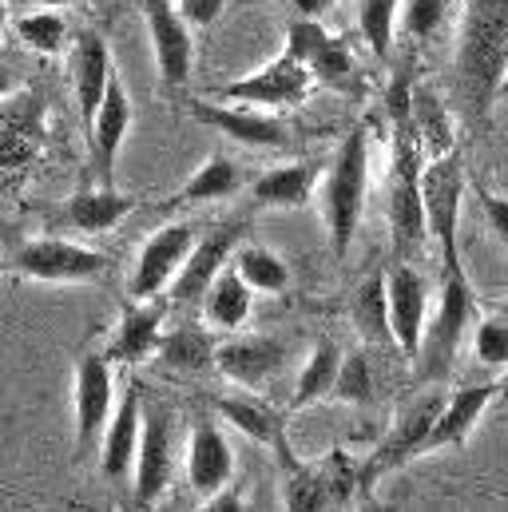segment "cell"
<instances>
[{
	"label": "cell",
	"instance_id": "obj_20",
	"mask_svg": "<svg viewBox=\"0 0 508 512\" xmlns=\"http://www.w3.org/2000/svg\"><path fill=\"white\" fill-rule=\"evenodd\" d=\"M191 116L203 128L219 131L243 147H282L286 143V128L270 116H262L258 108L247 104H227V100H191Z\"/></svg>",
	"mask_w": 508,
	"mask_h": 512
},
{
	"label": "cell",
	"instance_id": "obj_15",
	"mask_svg": "<svg viewBox=\"0 0 508 512\" xmlns=\"http://www.w3.org/2000/svg\"><path fill=\"white\" fill-rule=\"evenodd\" d=\"M187 481L199 501L235 481V453L215 417H199L187 437Z\"/></svg>",
	"mask_w": 508,
	"mask_h": 512
},
{
	"label": "cell",
	"instance_id": "obj_18",
	"mask_svg": "<svg viewBox=\"0 0 508 512\" xmlns=\"http://www.w3.org/2000/svg\"><path fill=\"white\" fill-rule=\"evenodd\" d=\"M195 243V231L183 227V223H171V227H159L143 251H139V262H135V274H131V298H159L175 270L183 266V258Z\"/></svg>",
	"mask_w": 508,
	"mask_h": 512
},
{
	"label": "cell",
	"instance_id": "obj_45",
	"mask_svg": "<svg viewBox=\"0 0 508 512\" xmlns=\"http://www.w3.org/2000/svg\"><path fill=\"white\" fill-rule=\"evenodd\" d=\"M12 92H16V80H12V72H4V68H0V100H4V96H12Z\"/></svg>",
	"mask_w": 508,
	"mask_h": 512
},
{
	"label": "cell",
	"instance_id": "obj_17",
	"mask_svg": "<svg viewBox=\"0 0 508 512\" xmlns=\"http://www.w3.org/2000/svg\"><path fill=\"white\" fill-rule=\"evenodd\" d=\"M286 52H294L318 84H330V88H346L354 80V56L342 40H334L318 20H294L286 28Z\"/></svg>",
	"mask_w": 508,
	"mask_h": 512
},
{
	"label": "cell",
	"instance_id": "obj_9",
	"mask_svg": "<svg viewBox=\"0 0 508 512\" xmlns=\"http://www.w3.org/2000/svg\"><path fill=\"white\" fill-rule=\"evenodd\" d=\"M437 409H441V393H425V397H417L409 409H401L397 425L389 429V437L378 445V453L358 469L362 489H370L381 473L401 469V465H409L413 457L429 453V429H433Z\"/></svg>",
	"mask_w": 508,
	"mask_h": 512
},
{
	"label": "cell",
	"instance_id": "obj_10",
	"mask_svg": "<svg viewBox=\"0 0 508 512\" xmlns=\"http://www.w3.org/2000/svg\"><path fill=\"white\" fill-rule=\"evenodd\" d=\"M16 270L36 282H92L108 270V255L44 235V239H28L16 251Z\"/></svg>",
	"mask_w": 508,
	"mask_h": 512
},
{
	"label": "cell",
	"instance_id": "obj_7",
	"mask_svg": "<svg viewBox=\"0 0 508 512\" xmlns=\"http://www.w3.org/2000/svg\"><path fill=\"white\" fill-rule=\"evenodd\" d=\"M44 151V104L32 96L0 100V183H20Z\"/></svg>",
	"mask_w": 508,
	"mask_h": 512
},
{
	"label": "cell",
	"instance_id": "obj_2",
	"mask_svg": "<svg viewBox=\"0 0 508 512\" xmlns=\"http://www.w3.org/2000/svg\"><path fill=\"white\" fill-rule=\"evenodd\" d=\"M508 64V0H469L461 44H457V76L465 96L481 116L493 112L505 88Z\"/></svg>",
	"mask_w": 508,
	"mask_h": 512
},
{
	"label": "cell",
	"instance_id": "obj_28",
	"mask_svg": "<svg viewBox=\"0 0 508 512\" xmlns=\"http://www.w3.org/2000/svg\"><path fill=\"white\" fill-rule=\"evenodd\" d=\"M310 195H314V167H306V163L270 167V171L258 175V183H254V203H258V207L294 211V207H306Z\"/></svg>",
	"mask_w": 508,
	"mask_h": 512
},
{
	"label": "cell",
	"instance_id": "obj_41",
	"mask_svg": "<svg viewBox=\"0 0 508 512\" xmlns=\"http://www.w3.org/2000/svg\"><path fill=\"white\" fill-rule=\"evenodd\" d=\"M477 195H481V207H485V215H489V227L497 231L501 243H508V203L501 195L485 191V187H477Z\"/></svg>",
	"mask_w": 508,
	"mask_h": 512
},
{
	"label": "cell",
	"instance_id": "obj_29",
	"mask_svg": "<svg viewBox=\"0 0 508 512\" xmlns=\"http://www.w3.org/2000/svg\"><path fill=\"white\" fill-rule=\"evenodd\" d=\"M338 346L334 342H318L314 354L306 358V366L298 370V382H294V393H290V413L306 409V405H318L322 397L334 393V374H338Z\"/></svg>",
	"mask_w": 508,
	"mask_h": 512
},
{
	"label": "cell",
	"instance_id": "obj_8",
	"mask_svg": "<svg viewBox=\"0 0 508 512\" xmlns=\"http://www.w3.org/2000/svg\"><path fill=\"white\" fill-rule=\"evenodd\" d=\"M385 314H389V346L401 350L409 362H417L421 330L429 318V290L425 278L401 258L385 270Z\"/></svg>",
	"mask_w": 508,
	"mask_h": 512
},
{
	"label": "cell",
	"instance_id": "obj_12",
	"mask_svg": "<svg viewBox=\"0 0 508 512\" xmlns=\"http://www.w3.org/2000/svg\"><path fill=\"white\" fill-rule=\"evenodd\" d=\"M171 481V409L159 405L139 421V445L131 461L135 505H155Z\"/></svg>",
	"mask_w": 508,
	"mask_h": 512
},
{
	"label": "cell",
	"instance_id": "obj_1",
	"mask_svg": "<svg viewBox=\"0 0 508 512\" xmlns=\"http://www.w3.org/2000/svg\"><path fill=\"white\" fill-rule=\"evenodd\" d=\"M409 84L397 80L389 88V124H393V171H389V235L401 262L425 243V215H421V163L425 151L417 143L409 116Z\"/></svg>",
	"mask_w": 508,
	"mask_h": 512
},
{
	"label": "cell",
	"instance_id": "obj_19",
	"mask_svg": "<svg viewBox=\"0 0 508 512\" xmlns=\"http://www.w3.org/2000/svg\"><path fill=\"white\" fill-rule=\"evenodd\" d=\"M163 338V302L159 298H131L108 338L104 358L112 366H139L155 354Z\"/></svg>",
	"mask_w": 508,
	"mask_h": 512
},
{
	"label": "cell",
	"instance_id": "obj_30",
	"mask_svg": "<svg viewBox=\"0 0 508 512\" xmlns=\"http://www.w3.org/2000/svg\"><path fill=\"white\" fill-rule=\"evenodd\" d=\"M235 274L251 286V294H282L290 286V266L266 247H235L231 251Z\"/></svg>",
	"mask_w": 508,
	"mask_h": 512
},
{
	"label": "cell",
	"instance_id": "obj_16",
	"mask_svg": "<svg viewBox=\"0 0 508 512\" xmlns=\"http://www.w3.org/2000/svg\"><path fill=\"white\" fill-rule=\"evenodd\" d=\"M239 239H243V223L219 227V231L195 239L187 258H183V266H179L175 278H171V302L195 306V302L203 298V290L211 286V278L231 262V251L239 247Z\"/></svg>",
	"mask_w": 508,
	"mask_h": 512
},
{
	"label": "cell",
	"instance_id": "obj_31",
	"mask_svg": "<svg viewBox=\"0 0 508 512\" xmlns=\"http://www.w3.org/2000/svg\"><path fill=\"white\" fill-rule=\"evenodd\" d=\"M239 191V167L235 159L227 155H211L183 187H179V199L175 203H215V199H227Z\"/></svg>",
	"mask_w": 508,
	"mask_h": 512
},
{
	"label": "cell",
	"instance_id": "obj_5",
	"mask_svg": "<svg viewBox=\"0 0 508 512\" xmlns=\"http://www.w3.org/2000/svg\"><path fill=\"white\" fill-rule=\"evenodd\" d=\"M461 199H465V171L453 151L433 155L421 163V215L425 235L441 243V255H461Z\"/></svg>",
	"mask_w": 508,
	"mask_h": 512
},
{
	"label": "cell",
	"instance_id": "obj_27",
	"mask_svg": "<svg viewBox=\"0 0 508 512\" xmlns=\"http://www.w3.org/2000/svg\"><path fill=\"white\" fill-rule=\"evenodd\" d=\"M135 211V199L120 195L116 187H84L68 199L64 215L76 231L84 235H104V231H116L127 215Z\"/></svg>",
	"mask_w": 508,
	"mask_h": 512
},
{
	"label": "cell",
	"instance_id": "obj_38",
	"mask_svg": "<svg viewBox=\"0 0 508 512\" xmlns=\"http://www.w3.org/2000/svg\"><path fill=\"white\" fill-rule=\"evenodd\" d=\"M286 509H330L318 469H306V465L286 469Z\"/></svg>",
	"mask_w": 508,
	"mask_h": 512
},
{
	"label": "cell",
	"instance_id": "obj_26",
	"mask_svg": "<svg viewBox=\"0 0 508 512\" xmlns=\"http://www.w3.org/2000/svg\"><path fill=\"white\" fill-rule=\"evenodd\" d=\"M251 306H254L251 286L235 274L231 262L211 278V286H207L203 298H199V310H203L207 326H211V330H223V334L243 330L247 318H251Z\"/></svg>",
	"mask_w": 508,
	"mask_h": 512
},
{
	"label": "cell",
	"instance_id": "obj_44",
	"mask_svg": "<svg viewBox=\"0 0 508 512\" xmlns=\"http://www.w3.org/2000/svg\"><path fill=\"white\" fill-rule=\"evenodd\" d=\"M4 4H40V8H68V4H88V0H4Z\"/></svg>",
	"mask_w": 508,
	"mask_h": 512
},
{
	"label": "cell",
	"instance_id": "obj_33",
	"mask_svg": "<svg viewBox=\"0 0 508 512\" xmlns=\"http://www.w3.org/2000/svg\"><path fill=\"white\" fill-rule=\"evenodd\" d=\"M354 326L366 342H378V346H389V314H385V274H370L358 290H354Z\"/></svg>",
	"mask_w": 508,
	"mask_h": 512
},
{
	"label": "cell",
	"instance_id": "obj_24",
	"mask_svg": "<svg viewBox=\"0 0 508 512\" xmlns=\"http://www.w3.org/2000/svg\"><path fill=\"white\" fill-rule=\"evenodd\" d=\"M215 409H219L223 421H231L239 433H247L258 445L274 449L278 461H282V469H294V465H298L294 453H290V441H286V417H282L278 409H270V405L258 401V397H219Z\"/></svg>",
	"mask_w": 508,
	"mask_h": 512
},
{
	"label": "cell",
	"instance_id": "obj_13",
	"mask_svg": "<svg viewBox=\"0 0 508 512\" xmlns=\"http://www.w3.org/2000/svg\"><path fill=\"white\" fill-rule=\"evenodd\" d=\"M143 20H147V36H151V52L163 84L167 88L187 84L195 44H191V24L179 16L175 0H143Z\"/></svg>",
	"mask_w": 508,
	"mask_h": 512
},
{
	"label": "cell",
	"instance_id": "obj_3",
	"mask_svg": "<svg viewBox=\"0 0 508 512\" xmlns=\"http://www.w3.org/2000/svg\"><path fill=\"white\" fill-rule=\"evenodd\" d=\"M366 187H370V128L358 124L342 139L322 183V215H326L334 255H346L358 235V223L366 211Z\"/></svg>",
	"mask_w": 508,
	"mask_h": 512
},
{
	"label": "cell",
	"instance_id": "obj_46",
	"mask_svg": "<svg viewBox=\"0 0 508 512\" xmlns=\"http://www.w3.org/2000/svg\"><path fill=\"white\" fill-rule=\"evenodd\" d=\"M4 20H8V4L0 0V28H4Z\"/></svg>",
	"mask_w": 508,
	"mask_h": 512
},
{
	"label": "cell",
	"instance_id": "obj_14",
	"mask_svg": "<svg viewBox=\"0 0 508 512\" xmlns=\"http://www.w3.org/2000/svg\"><path fill=\"white\" fill-rule=\"evenodd\" d=\"M131 128V100H127V88L112 76L108 88H104V100L92 116V124L84 128L88 135V151H92V171H96V183L100 187H112L116 179V159H120V147Z\"/></svg>",
	"mask_w": 508,
	"mask_h": 512
},
{
	"label": "cell",
	"instance_id": "obj_36",
	"mask_svg": "<svg viewBox=\"0 0 508 512\" xmlns=\"http://www.w3.org/2000/svg\"><path fill=\"white\" fill-rule=\"evenodd\" d=\"M334 393L346 401V405H366L374 397V374H370V358L362 350L354 354H342L338 362V374H334Z\"/></svg>",
	"mask_w": 508,
	"mask_h": 512
},
{
	"label": "cell",
	"instance_id": "obj_11",
	"mask_svg": "<svg viewBox=\"0 0 508 512\" xmlns=\"http://www.w3.org/2000/svg\"><path fill=\"white\" fill-rule=\"evenodd\" d=\"M116 405L112 385V362L104 354H84L76 362V385H72V409H76V457H84L96 437L104 433Z\"/></svg>",
	"mask_w": 508,
	"mask_h": 512
},
{
	"label": "cell",
	"instance_id": "obj_6",
	"mask_svg": "<svg viewBox=\"0 0 508 512\" xmlns=\"http://www.w3.org/2000/svg\"><path fill=\"white\" fill-rule=\"evenodd\" d=\"M314 84H318L314 72L294 52H282L266 68H258L251 76H239V80L215 88V100L247 104V108H282V104H302Z\"/></svg>",
	"mask_w": 508,
	"mask_h": 512
},
{
	"label": "cell",
	"instance_id": "obj_22",
	"mask_svg": "<svg viewBox=\"0 0 508 512\" xmlns=\"http://www.w3.org/2000/svg\"><path fill=\"white\" fill-rule=\"evenodd\" d=\"M72 92H76V108H80V124L88 128L100 100H104V88L112 80V52H108V40L100 32H80L76 44H72Z\"/></svg>",
	"mask_w": 508,
	"mask_h": 512
},
{
	"label": "cell",
	"instance_id": "obj_40",
	"mask_svg": "<svg viewBox=\"0 0 508 512\" xmlns=\"http://www.w3.org/2000/svg\"><path fill=\"white\" fill-rule=\"evenodd\" d=\"M441 20H445V0H409L405 8V24L413 36H433Z\"/></svg>",
	"mask_w": 508,
	"mask_h": 512
},
{
	"label": "cell",
	"instance_id": "obj_42",
	"mask_svg": "<svg viewBox=\"0 0 508 512\" xmlns=\"http://www.w3.org/2000/svg\"><path fill=\"white\" fill-rule=\"evenodd\" d=\"M175 8H179V16L187 20V24H211L215 16H219V8H223V0H175Z\"/></svg>",
	"mask_w": 508,
	"mask_h": 512
},
{
	"label": "cell",
	"instance_id": "obj_35",
	"mask_svg": "<svg viewBox=\"0 0 508 512\" xmlns=\"http://www.w3.org/2000/svg\"><path fill=\"white\" fill-rule=\"evenodd\" d=\"M393 20H397V0H362L358 4V28H362L370 52L381 60L393 52Z\"/></svg>",
	"mask_w": 508,
	"mask_h": 512
},
{
	"label": "cell",
	"instance_id": "obj_23",
	"mask_svg": "<svg viewBox=\"0 0 508 512\" xmlns=\"http://www.w3.org/2000/svg\"><path fill=\"white\" fill-rule=\"evenodd\" d=\"M211 366L231 378L235 385H262L266 378L278 374L282 366V342L278 338H266V334H251V338H231L223 346H215L211 354Z\"/></svg>",
	"mask_w": 508,
	"mask_h": 512
},
{
	"label": "cell",
	"instance_id": "obj_34",
	"mask_svg": "<svg viewBox=\"0 0 508 512\" xmlns=\"http://www.w3.org/2000/svg\"><path fill=\"white\" fill-rule=\"evenodd\" d=\"M16 32H20V40H24L32 52H40V56H56V52H64V44H68V24H64V16H60L56 8H40V12L20 16V20H16Z\"/></svg>",
	"mask_w": 508,
	"mask_h": 512
},
{
	"label": "cell",
	"instance_id": "obj_43",
	"mask_svg": "<svg viewBox=\"0 0 508 512\" xmlns=\"http://www.w3.org/2000/svg\"><path fill=\"white\" fill-rule=\"evenodd\" d=\"M330 4H334V0H294V8H298V16H302V20H318Z\"/></svg>",
	"mask_w": 508,
	"mask_h": 512
},
{
	"label": "cell",
	"instance_id": "obj_39",
	"mask_svg": "<svg viewBox=\"0 0 508 512\" xmlns=\"http://www.w3.org/2000/svg\"><path fill=\"white\" fill-rule=\"evenodd\" d=\"M473 350H477V358H481L485 366L505 370L508 366V322L505 318H481V322H477Z\"/></svg>",
	"mask_w": 508,
	"mask_h": 512
},
{
	"label": "cell",
	"instance_id": "obj_4",
	"mask_svg": "<svg viewBox=\"0 0 508 512\" xmlns=\"http://www.w3.org/2000/svg\"><path fill=\"white\" fill-rule=\"evenodd\" d=\"M473 314H477V298H473L465 262H461V255H445V266H441V302L425 318L421 350H417V362H421L425 378H445L449 374V366H453V358L461 350V338L473 326Z\"/></svg>",
	"mask_w": 508,
	"mask_h": 512
},
{
	"label": "cell",
	"instance_id": "obj_37",
	"mask_svg": "<svg viewBox=\"0 0 508 512\" xmlns=\"http://www.w3.org/2000/svg\"><path fill=\"white\" fill-rule=\"evenodd\" d=\"M314 469H318V481H322V489H326V501H330V505H346V501L362 489L358 469L350 465V457H346L342 449H334V453H330L326 461H318Z\"/></svg>",
	"mask_w": 508,
	"mask_h": 512
},
{
	"label": "cell",
	"instance_id": "obj_21",
	"mask_svg": "<svg viewBox=\"0 0 508 512\" xmlns=\"http://www.w3.org/2000/svg\"><path fill=\"white\" fill-rule=\"evenodd\" d=\"M505 393L501 382H481V385H461L453 389L449 397H441V409L433 417V429H429V449H445V445H461L477 421L489 413V405Z\"/></svg>",
	"mask_w": 508,
	"mask_h": 512
},
{
	"label": "cell",
	"instance_id": "obj_25",
	"mask_svg": "<svg viewBox=\"0 0 508 512\" xmlns=\"http://www.w3.org/2000/svg\"><path fill=\"white\" fill-rule=\"evenodd\" d=\"M139 421H143V405L139 393L127 389L120 405H112V417L104 425V445H100V469L108 481H127L131 477V461H135V445H139Z\"/></svg>",
	"mask_w": 508,
	"mask_h": 512
},
{
	"label": "cell",
	"instance_id": "obj_32",
	"mask_svg": "<svg viewBox=\"0 0 508 512\" xmlns=\"http://www.w3.org/2000/svg\"><path fill=\"white\" fill-rule=\"evenodd\" d=\"M155 354H159V362H163L167 370L191 374V370H203V366H211L215 342H211V338H207L203 330L179 326V330H171V334H163V338H159Z\"/></svg>",
	"mask_w": 508,
	"mask_h": 512
}]
</instances>
